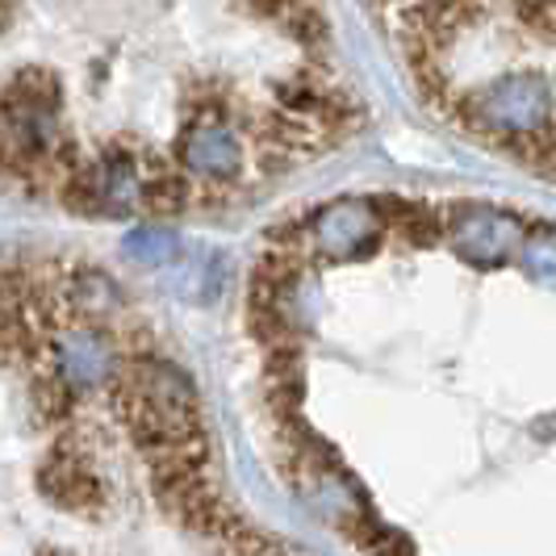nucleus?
Returning <instances> with one entry per match:
<instances>
[{
	"mask_svg": "<svg viewBox=\"0 0 556 556\" xmlns=\"http://www.w3.org/2000/svg\"><path fill=\"white\" fill-rule=\"evenodd\" d=\"M185 164L205 172V176H230L239 167V147L226 130L214 126H201L185 139Z\"/></svg>",
	"mask_w": 556,
	"mask_h": 556,
	"instance_id": "7ed1b4c3",
	"label": "nucleus"
},
{
	"mask_svg": "<svg viewBox=\"0 0 556 556\" xmlns=\"http://www.w3.org/2000/svg\"><path fill=\"white\" fill-rule=\"evenodd\" d=\"M139 197L151 214H176V210H185L189 189H185V180H180V176H172V172H155L151 180H142Z\"/></svg>",
	"mask_w": 556,
	"mask_h": 556,
	"instance_id": "39448f33",
	"label": "nucleus"
},
{
	"mask_svg": "<svg viewBox=\"0 0 556 556\" xmlns=\"http://www.w3.org/2000/svg\"><path fill=\"white\" fill-rule=\"evenodd\" d=\"M519 13H523L528 26L544 29V34L556 38V0H519Z\"/></svg>",
	"mask_w": 556,
	"mask_h": 556,
	"instance_id": "423d86ee",
	"label": "nucleus"
},
{
	"mask_svg": "<svg viewBox=\"0 0 556 556\" xmlns=\"http://www.w3.org/2000/svg\"><path fill=\"white\" fill-rule=\"evenodd\" d=\"M29 397H34V410L47 422H59V418L72 415V386L55 372H34L29 377Z\"/></svg>",
	"mask_w": 556,
	"mask_h": 556,
	"instance_id": "20e7f679",
	"label": "nucleus"
},
{
	"mask_svg": "<svg viewBox=\"0 0 556 556\" xmlns=\"http://www.w3.org/2000/svg\"><path fill=\"white\" fill-rule=\"evenodd\" d=\"M473 113L481 126L502 130V135H531L544 126L548 113V88L540 76L531 72H515L502 76L498 84H490L481 97L473 101Z\"/></svg>",
	"mask_w": 556,
	"mask_h": 556,
	"instance_id": "f257e3e1",
	"label": "nucleus"
},
{
	"mask_svg": "<svg viewBox=\"0 0 556 556\" xmlns=\"http://www.w3.org/2000/svg\"><path fill=\"white\" fill-rule=\"evenodd\" d=\"M38 485H42V494L59 506H67V510H80V515H92V510H101V481L88 473L80 465V456H67V452H59L51 465H42V473H38Z\"/></svg>",
	"mask_w": 556,
	"mask_h": 556,
	"instance_id": "f03ea898",
	"label": "nucleus"
},
{
	"mask_svg": "<svg viewBox=\"0 0 556 556\" xmlns=\"http://www.w3.org/2000/svg\"><path fill=\"white\" fill-rule=\"evenodd\" d=\"M42 556H59V553H42Z\"/></svg>",
	"mask_w": 556,
	"mask_h": 556,
	"instance_id": "0eeeda50",
	"label": "nucleus"
}]
</instances>
